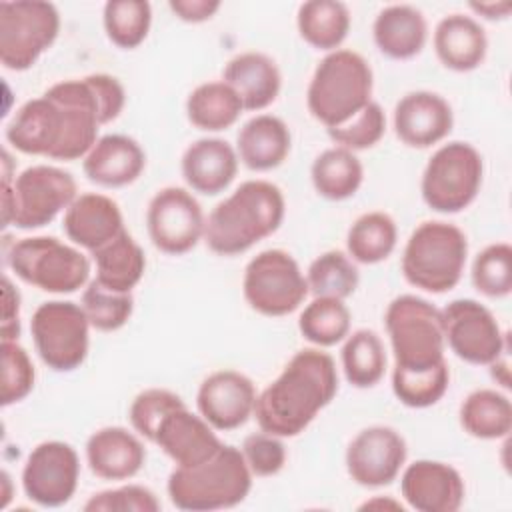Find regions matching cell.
Returning <instances> with one entry per match:
<instances>
[{"label":"cell","instance_id":"1","mask_svg":"<svg viewBox=\"0 0 512 512\" xmlns=\"http://www.w3.org/2000/svg\"><path fill=\"white\" fill-rule=\"evenodd\" d=\"M338 392L334 358L320 348L298 350L274 382H270L254 404L260 430L292 438L308 428L316 414L326 408Z\"/></svg>","mask_w":512,"mask_h":512},{"label":"cell","instance_id":"2","mask_svg":"<svg viewBox=\"0 0 512 512\" xmlns=\"http://www.w3.org/2000/svg\"><path fill=\"white\" fill-rule=\"evenodd\" d=\"M286 214L282 190L268 180H246L208 214L206 246L220 256H236L274 234Z\"/></svg>","mask_w":512,"mask_h":512},{"label":"cell","instance_id":"3","mask_svg":"<svg viewBox=\"0 0 512 512\" xmlns=\"http://www.w3.org/2000/svg\"><path fill=\"white\" fill-rule=\"evenodd\" d=\"M170 502L188 512H210L232 508L248 496L252 472L242 450L230 444L192 468H174L168 476Z\"/></svg>","mask_w":512,"mask_h":512},{"label":"cell","instance_id":"4","mask_svg":"<svg viewBox=\"0 0 512 512\" xmlns=\"http://www.w3.org/2000/svg\"><path fill=\"white\" fill-rule=\"evenodd\" d=\"M372 86V68L358 52L332 50L312 74L306 104L310 114L330 130L352 120L370 102Z\"/></svg>","mask_w":512,"mask_h":512},{"label":"cell","instance_id":"5","mask_svg":"<svg viewBox=\"0 0 512 512\" xmlns=\"http://www.w3.org/2000/svg\"><path fill=\"white\" fill-rule=\"evenodd\" d=\"M468 256L466 234L442 220L422 222L402 252V274L408 284L442 294L452 290L464 272Z\"/></svg>","mask_w":512,"mask_h":512},{"label":"cell","instance_id":"6","mask_svg":"<svg viewBox=\"0 0 512 512\" xmlns=\"http://www.w3.org/2000/svg\"><path fill=\"white\" fill-rule=\"evenodd\" d=\"M76 196V180L68 170L48 164L30 166L12 182H2V226L42 228L66 210Z\"/></svg>","mask_w":512,"mask_h":512},{"label":"cell","instance_id":"7","mask_svg":"<svg viewBox=\"0 0 512 512\" xmlns=\"http://www.w3.org/2000/svg\"><path fill=\"white\" fill-rule=\"evenodd\" d=\"M6 140L22 154L64 162L82 158V134L76 116L46 94L16 110L6 126Z\"/></svg>","mask_w":512,"mask_h":512},{"label":"cell","instance_id":"8","mask_svg":"<svg viewBox=\"0 0 512 512\" xmlns=\"http://www.w3.org/2000/svg\"><path fill=\"white\" fill-rule=\"evenodd\" d=\"M384 324L396 368L426 370L444 362L442 312L432 302L402 294L388 304Z\"/></svg>","mask_w":512,"mask_h":512},{"label":"cell","instance_id":"9","mask_svg":"<svg viewBox=\"0 0 512 512\" xmlns=\"http://www.w3.org/2000/svg\"><path fill=\"white\" fill-rule=\"evenodd\" d=\"M6 262L22 282L52 294H72L90 278V260L54 236H30L14 242Z\"/></svg>","mask_w":512,"mask_h":512},{"label":"cell","instance_id":"10","mask_svg":"<svg viewBox=\"0 0 512 512\" xmlns=\"http://www.w3.org/2000/svg\"><path fill=\"white\" fill-rule=\"evenodd\" d=\"M482 174V156L472 144L448 142L432 154L422 172V198L436 212L456 214L476 200Z\"/></svg>","mask_w":512,"mask_h":512},{"label":"cell","instance_id":"11","mask_svg":"<svg viewBox=\"0 0 512 512\" xmlns=\"http://www.w3.org/2000/svg\"><path fill=\"white\" fill-rule=\"evenodd\" d=\"M60 32V14L42 0L0 2V62L24 72L54 44Z\"/></svg>","mask_w":512,"mask_h":512},{"label":"cell","instance_id":"12","mask_svg":"<svg viewBox=\"0 0 512 512\" xmlns=\"http://www.w3.org/2000/svg\"><path fill=\"white\" fill-rule=\"evenodd\" d=\"M90 328L84 308L70 300L42 302L30 320L36 352L54 372L76 370L86 360Z\"/></svg>","mask_w":512,"mask_h":512},{"label":"cell","instance_id":"13","mask_svg":"<svg viewBox=\"0 0 512 512\" xmlns=\"http://www.w3.org/2000/svg\"><path fill=\"white\" fill-rule=\"evenodd\" d=\"M242 292L252 310L264 316H286L308 296V282L292 254L270 248L246 264Z\"/></svg>","mask_w":512,"mask_h":512},{"label":"cell","instance_id":"14","mask_svg":"<svg viewBox=\"0 0 512 512\" xmlns=\"http://www.w3.org/2000/svg\"><path fill=\"white\" fill-rule=\"evenodd\" d=\"M440 312L444 340L460 360L490 366L506 352V334H502L498 320L484 304L472 298H458Z\"/></svg>","mask_w":512,"mask_h":512},{"label":"cell","instance_id":"15","mask_svg":"<svg viewBox=\"0 0 512 512\" xmlns=\"http://www.w3.org/2000/svg\"><path fill=\"white\" fill-rule=\"evenodd\" d=\"M146 228L160 252L180 256L204 238L206 220L200 202L186 188L166 186L148 204Z\"/></svg>","mask_w":512,"mask_h":512},{"label":"cell","instance_id":"16","mask_svg":"<svg viewBox=\"0 0 512 512\" xmlns=\"http://www.w3.org/2000/svg\"><path fill=\"white\" fill-rule=\"evenodd\" d=\"M80 478V460L68 442L38 444L22 468L24 494L38 506L58 508L72 500Z\"/></svg>","mask_w":512,"mask_h":512},{"label":"cell","instance_id":"17","mask_svg":"<svg viewBox=\"0 0 512 512\" xmlns=\"http://www.w3.org/2000/svg\"><path fill=\"white\" fill-rule=\"evenodd\" d=\"M408 456L406 440L390 426L360 430L346 450L350 478L366 488L388 486L400 474Z\"/></svg>","mask_w":512,"mask_h":512},{"label":"cell","instance_id":"18","mask_svg":"<svg viewBox=\"0 0 512 512\" xmlns=\"http://www.w3.org/2000/svg\"><path fill=\"white\" fill-rule=\"evenodd\" d=\"M256 388L238 370L212 372L198 388L196 406L214 430H234L254 416Z\"/></svg>","mask_w":512,"mask_h":512},{"label":"cell","instance_id":"19","mask_svg":"<svg viewBox=\"0 0 512 512\" xmlns=\"http://www.w3.org/2000/svg\"><path fill=\"white\" fill-rule=\"evenodd\" d=\"M406 504L418 512H456L464 502V480L460 472L438 460H416L400 478Z\"/></svg>","mask_w":512,"mask_h":512},{"label":"cell","instance_id":"20","mask_svg":"<svg viewBox=\"0 0 512 512\" xmlns=\"http://www.w3.org/2000/svg\"><path fill=\"white\" fill-rule=\"evenodd\" d=\"M452 126V108L436 92H408L394 108L396 136L410 148H428L438 144L452 132Z\"/></svg>","mask_w":512,"mask_h":512},{"label":"cell","instance_id":"21","mask_svg":"<svg viewBox=\"0 0 512 512\" xmlns=\"http://www.w3.org/2000/svg\"><path fill=\"white\" fill-rule=\"evenodd\" d=\"M154 444L178 466L192 468L212 458L222 442L214 428L184 406L172 410L160 424Z\"/></svg>","mask_w":512,"mask_h":512},{"label":"cell","instance_id":"22","mask_svg":"<svg viewBox=\"0 0 512 512\" xmlns=\"http://www.w3.org/2000/svg\"><path fill=\"white\" fill-rule=\"evenodd\" d=\"M62 228L68 240L90 254L126 230L120 206L110 196L98 192L78 194L64 212Z\"/></svg>","mask_w":512,"mask_h":512},{"label":"cell","instance_id":"23","mask_svg":"<svg viewBox=\"0 0 512 512\" xmlns=\"http://www.w3.org/2000/svg\"><path fill=\"white\" fill-rule=\"evenodd\" d=\"M146 166L142 146L126 134L100 136L82 160L86 178L104 188H122L140 178Z\"/></svg>","mask_w":512,"mask_h":512},{"label":"cell","instance_id":"24","mask_svg":"<svg viewBox=\"0 0 512 512\" xmlns=\"http://www.w3.org/2000/svg\"><path fill=\"white\" fill-rule=\"evenodd\" d=\"M182 176L186 184L204 196L224 192L238 172V154L222 138H200L182 154Z\"/></svg>","mask_w":512,"mask_h":512},{"label":"cell","instance_id":"25","mask_svg":"<svg viewBox=\"0 0 512 512\" xmlns=\"http://www.w3.org/2000/svg\"><path fill=\"white\" fill-rule=\"evenodd\" d=\"M86 460L102 480H128L136 476L146 462V448L136 434L122 426H106L90 434L86 442Z\"/></svg>","mask_w":512,"mask_h":512},{"label":"cell","instance_id":"26","mask_svg":"<svg viewBox=\"0 0 512 512\" xmlns=\"http://www.w3.org/2000/svg\"><path fill=\"white\" fill-rule=\"evenodd\" d=\"M222 80L240 96L244 110L268 108L280 94L282 74L276 62L262 52H242L224 66Z\"/></svg>","mask_w":512,"mask_h":512},{"label":"cell","instance_id":"27","mask_svg":"<svg viewBox=\"0 0 512 512\" xmlns=\"http://www.w3.org/2000/svg\"><path fill=\"white\" fill-rule=\"evenodd\" d=\"M290 148V128L282 118L272 114H258L250 118L236 138L238 160L254 172L278 168L288 158Z\"/></svg>","mask_w":512,"mask_h":512},{"label":"cell","instance_id":"28","mask_svg":"<svg viewBox=\"0 0 512 512\" xmlns=\"http://www.w3.org/2000/svg\"><path fill=\"white\" fill-rule=\"evenodd\" d=\"M488 50V38L478 20L466 14H450L436 24L434 52L454 72L478 68Z\"/></svg>","mask_w":512,"mask_h":512},{"label":"cell","instance_id":"29","mask_svg":"<svg viewBox=\"0 0 512 512\" xmlns=\"http://www.w3.org/2000/svg\"><path fill=\"white\" fill-rule=\"evenodd\" d=\"M378 50L392 60H408L422 52L428 24L422 12L410 4H392L378 12L372 26Z\"/></svg>","mask_w":512,"mask_h":512},{"label":"cell","instance_id":"30","mask_svg":"<svg viewBox=\"0 0 512 512\" xmlns=\"http://www.w3.org/2000/svg\"><path fill=\"white\" fill-rule=\"evenodd\" d=\"M96 282L114 292H132L146 270V256L128 230L92 252Z\"/></svg>","mask_w":512,"mask_h":512},{"label":"cell","instance_id":"31","mask_svg":"<svg viewBox=\"0 0 512 512\" xmlns=\"http://www.w3.org/2000/svg\"><path fill=\"white\" fill-rule=\"evenodd\" d=\"M460 426L480 440L506 438L512 430L510 398L492 388L470 392L460 406Z\"/></svg>","mask_w":512,"mask_h":512},{"label":"cell","instance_id":"32","mask_svg":"<svg viewBox=\"0 0 512 512\" xmlns=\"http://www.w3.org/2000/svg\"><path fill=\"white\" fill-rule=\"evenodd\" d=\"M244 106L240 96L224 80L196 86L186 100L188 120L206 132H220L236 124Z\"/></svg>","mask_w":512,"mask_h":512},{"label":"cell","instance_id":"33","mask_svg":"<svg viewBox=\"0 0 512 512\" xmlns=\"http://www.w3.org/2000/svg\"><path fill=\"white\" fill-rule=\"evenodd\" d=\"M314 190L326 200H346L358 192L364 168L358 156L342 146H334L316 156L310 168Z\"/></svg>","mask_w":512,"mask_h":512},{"label":"cell","instance_id":"34","mask_svg":"<svg viewBox=\"0 0 512 512\" xmlns=\"http://www.w3.org/2000/svg\"><path fill=\"white\" fill-rule=\"evenodd\" d=\"M298 32L304 42L318 50H338L350 30V12L338 0H310L296 14Z\"/></svg>","mask_w":512,"mask_h":512},{"label":"cell","instance_id":"35","mask_svg":"<svg viewBox=\"0 0 512 512\" xmlns=\"http://www.w3.org/2000/svg\"><path fill=\"white\" fill-rule=\"evenodd\" d=\"M398 240V228L386 212H366L354 220L346 236V248L354 262L378 264L386 260Z\"/></svg>","mask_w":512,"mask_h":512},{"label":"cell","instance_id":"36","mask_svg":"<svg viewBox=\"0 0 512 512\" xmlns=\"http://www.w3.org/2000/svg\"><path fill=\"white\" fill-rule=\"evenodd\" d=\"M342 370L356 388L376 386L386 372V350L374 330L360 328L346 336L342 346Z\"/></svg>","mask_w":512,"mask_h":512},{"label":"cell","instance_id":"37","mask_svg":"<svg viewBox=\"0 0 512 512\" xmlns=\"http://www.w3.org/2000/svg\"><path fill=\"white\" fill-rule=\"evenodd\" d=\"M350 310L340 298L330 296H316L300 314L298 330L300 334L320 346L328 348L334 346L350 334Z\"/></svg>","mask_w":512,"mask_h":512},{"label":"cell","instance_id":"38","mask_svg":"<svg viewBox=\"0 0 512 512\" xmlns=\"http://www.w3.org/2000/svg\"><path fill=\"white\" fill-rule=\"evenodd\" d=\"M308 292L316 296L348 298L356 292L360 274L350 256L340 250H328L312 260L306 272Z\"/></svg>","mask_w":512,"mask_h":512},{"label":"cell","instance_id":"39","mask_svg":"<svg viewBox=\"0 0 512 512\" xmlns=\"http://www.w3.org/2000/svg\"><path fill=\"white\" fill-rule=\"evenodd\" d=\"M104 30L112 44L124 50L140 46L152 24V8L146 0H110L102 12Z\"/></svg>","mask_w":512,"mask_h":512},{"label":"cell","instance_id":"40","mask_svg":"<svg viewBox=\"0 0 512 512\" xmlns=\"http://www.w3.org/2000/svg\"><path fill=\"white\" fill-rule=\"evenodd\" d=\"M450 372L446 360L426 370H392L394 396L408 408H428L448 390Z\"/></svg>","mask_w":512,"mask_h":512},{"label":"cell","instance_id":"41","mask_svg":"<svg viewBox=\"0 0 512 512\" xmlns=\"http://www.w3.org/2000/svg\"><path fill=\"white\" fill-rule=\"evenodd\" d=\"M80 306L84 308L90 326L100 332L120 330L134 312V298L130 292H114L92 280L84 292Z\"/></svg>","mask_w":512,"mask_h":512},{"label":"cell","instance_id":"42","mask_svg":"<svg viewBox=\"0 0 512 512\" xmlns=\"http://www.w3.org/2000/svg\"><path fill=\"white\" fill-rule=\"evenodd\" d=\"M472 284L488 298H504L512 292V246L496 242L486 246L472 262Z\"/></svg>","mask_w":512,"mask_h":512},{"label":"cell","instance_id":"43","mask_svg":"<svg viewBox=\"0 0 512 512\" xmlns=\"http://www.w3.org/2000/svg\"><path fill=\"white\" fill-rule=\"evenodd\" d=\"M2 386L0 404L6 408L24 400L36 380L34 364L28 352L16 340H2Z\"/></svg>","mask_w":512,"mask_h":512},{"label":"cell","instance_id":"44","mask_svg":"<svg viewBox=\"0 0 512 512\" xmlns=\"http://www.w3.org/2000/svg\"><path fill=\"white\" fill-rule=\"evenodd\" d=\"M184 406V400L166 388H148L142 390L130 404L128 418L132 428L144 436L146 440L154 442L156 432L162 420L176 408Z\"/></svg>","mask_w":512,"mask_h":512},{"label":"cell","instance_id":"45","mask_svg":"<svg viewBox=\"0 0 512 512\" xmlns=\"http://www.w3.org/2000/svg\"><path fill=\"white\" fill-rule=\"evenodd\" d=\"M386 132V114L378 102H368L352 120L330 128L328 136L342 148L366 150L380 142Z\"/></svg>","mask_w":512,"mask_h":512},{"label":"cell","instance_id":"46","mask_svg":"<svg viewBox=\"0 0 512 512\" xmlns=\"http://www.w3.org/2000/svg\"><path fill=\"white\" fill-rule=\"evenodd\" d=\"M86 512H158L160 500L140 484H126L92 494L84 504Z\"/></svg>","mask_w":512,"mask_h":512},{"label":"cell","instance_id":"47","mask_svg":"<svg viewBox=\"0 0 512 512\" xmlns=\"http://www.w3.org/2000/svg\"><path fill=\"white\" fill-rule=\"evenodd\" d=\"M240 450L252 476H274L286 464V446L282 438L264 430L246 436Z\"/></svg>","mask_w":512,"mask_h":512},{"label":"cell","instance_id":"48","mask_svg":"<svg viewBox=\"0 0 512 512\" xmlns=\"http://www.w3.org/2000/svg\"><path fill=\"white\" fill-rule=\"evenodd\" d=\"M218 0H170L168 8L184 22H206L220 10Z\"/></svg>","mask_w":512,"mask_h":512},{"label":"cell","instance_id":"49","mask_svg":"<svg viewBox=\"0 0 512 512\" xmlns=\"http://www.w3.org/2000/svg\"><path fill=\"white\" fill-rule=\"evenodd\" d=\"M4 308H2V340H18L20 336V320H18V310H20V294L4 276Z\"/></svg>","mask_w":512,"mask_h":512},{"label":"cell","instance_id":"50","mask_svg":"<svg viewBox=\"0 0 512 512\" xmlns=\"http://www.w3.org/2000/svg\"><path fill=\"white\" fill-rule=\"evenodd\" d=\"M470 8L486 20H504L512 12V2H470Z\"/></svg>","mask_w":512,"mask_h":512},{"label":"cell","instance_id":"51","mask_svg":"<svg viewBox=\"0 0 512 512\" xmlns=\"http://www.w3.org/2000/svg\"><path fill=\"white\" fill-rule=\"evenodd\" d=\"M374 506H390V508H394V510H402V504L400 502H392V500H372V502H366V504H362V508H374Z\"/></svg>","mask_w":512,"mask_h":512},{"label":"cell","instance_id":"52","mask_svg":"<svg viewBox=\"0 0 512 512\" xmlns=\"http://www.w3.org/2000/svg\"><path fill=\"white\" fill-rule=\"evenodd\" d=\"M0 478H2V484H4V492H2V508L6 506V502H8V498H10V476H8V472L4 470L2 474H0Z\"/></svg>","mask_w":512,"mask_h":512}]
</instances>
